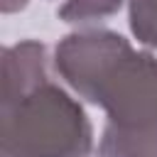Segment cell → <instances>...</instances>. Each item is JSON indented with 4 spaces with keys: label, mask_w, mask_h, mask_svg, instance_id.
<instances>
[{
    "label": "cell",
    "mask_w": 157,
    "mask_h": 157,
    "mask_svg": "<svg viewBox=\"0 0 157 157\" xmlns=\"http://www.w3.org/2000/svg\"><path fill=\"white\" fill-rule=\"evenodd\" d=\"M56 71L108 115L101 157H157V59L110 29L69 34Z\"/></svg>",
    "instance_id": "1"
},
{
    "label": "cell",
    "mask_w": 157,
    "mask_h": 157,
    "mask_svg": "<svg viewBox=\"0 0 157 157\" xmlns=\"http://www.w3.org/2000/svg\"><path fill=\"white\" fill-rule=\"evenodd\" d=\"M91 137L83 108L49 78L2 96L5 157H86Z\"/></svg>",
    "instance_id": "2"
},
{
    "label": "cell",
    "mask_w": 157,
    "mask_h": 157,
    "mask_svg": "<svg viewBox=\"0 0 157 157\" xmlns=\"http://www.w3.org/2000/svg\"><path fill=\"white\" fill-rule=\"evenodd\" d=\"M130 29L142 44L157 49V0H130Z\"/></svg>",
    "instance_id": "3"
},
{
    "label": "cell",
    "mask_w": 157,
    "mask_h": 157,
    "mask_svg": "<svg viewBox=\"0 0 157 157\" xmlns=\"http://www.w3.org/2000/svg\"><path fill=\"white\" fill-rule=\"evenodd\" d=\"M123 0H69L61 10L59 17L66 22H86L93 17H105L120 10Z\"/></svg>",
    "instance_id": "4"
},
{
    "label": "cell",
    "mask_w": 157,
    "mask_h": 157,
    "mask_svg": "<svg viewBox=\"0 0 157 157\" xmlns=\"http://www.w3.org/2000/svg\"><path fill=\"white\" fill-rule=\"evenodd\" d=\"M25 2H27V0H2V10H5V12H12V10L25 7Z\"/></svg>",
    "instance_id": "5"
}]
</instances>
